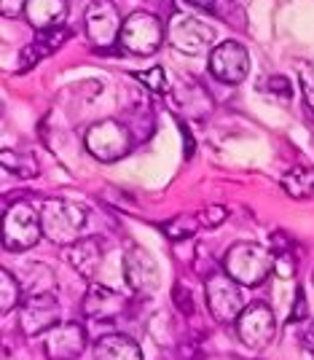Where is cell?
Masks as SVG:
<instances>
[{"mask_svg":"<svg viewBox=\"0 0 314 360\" xmlns=\"http://www.w3.org/2000/svg\"><path fill=\"white\" fill-rule=\"evenodd\" d=\"M89 207L73 199H46L41 205V226L44 237L60 248L84 240L89 231Z\"/></svg>","mask_w":314,"mask_h":360,"instance_id":"obj_1","label":"cell"},{"mask_svg":"<svg viewBox=\"0 0 314 360\" xmlns=\"http://www.w3.org/2000/svg\"><path fill=\"white\" fill-rule=\"evenodd\" d=\"M277 266V253L258 242H237L223 258V271L242 288H258L271 277Z\"/></svg>","mask_w":314,"mask_h":360,"instance_id":"obj_2","label":"cell"},{"mask_svg":"<svg viewBox=\"0 0 314 360\" xmlns=\"http://www.w3.org/2000/svg\"><path fill=\"white\" fill-rule=\"evenodd\" d=\"M44 237L41 226V210H35L27 202H16L3 207V248L19 253L30 250Z\"/></svg>","mask_w":314,"mask_h":360,"instance_id":"obj_3","label":"cell"},{"mask_svg":"<svg viewBox=\"0 0 314 360\" xmlns=\"http://www.w3.org/2000/svg\"><path fill=\"white\" fill-rule=\"evenodd\" d=\"M166 38L164 22L156 14L148 11H135L124 19L119 35V46L129 54H140V57H148L156 54Z\"/></svg>","mask_w":314,"mask_h":360,"instance_id":"obj_4","label":"cell"},{"mask_svg":"<svg viewBox=\"0 0 314 360\" xmlns=\"http://www.w3.org/2000/svg\"><path fill=\"white\" fill-rule=\"evenodd\" d=\"M166 38L169 44L175 46L183 54H191V57H199L204 51H212L215 49V41H218V30L204 22L202 16L188 14V11H178V14L169 19V30H166Z\"/></svg>","mask_w":314,"mask_h":360,"instance_id":"obj_5","label":"cell"},{"mask_svg":"<svg viewBox=\"0 0 314 360\" xmlns=\"http://www.w3.org/2000/svg\"><path fill=\"white\" fill-rule=\"evenodd\" d=\"M84 146L97 162H119L132 150V132L116 119H105L91 124L84 135Z\"/></svg>","mask_w":314,"mask_h":360,"instance_id":"obj_6","label":"cell"},{"mask_svg":"<svg viewBox=\"0 0 314 360\" xmlns=\"http://www.w3.org/2000/svg\"><path fill=\"white\" fill-rule=\"evenodd\" d=\"M204 293H207L209 315L223 326L237 323L240 315L244 312L242 285L237 280H231L225 271H212L209 277H204Z\"/></svg>","mask_w":314,"mask_h":360,"instance_id":"obj_7","label":"cell"},{"mask_svg":"<svg viewBox=\"0 0 314 360\" xmlns=\"http://www.w3.org/2000/svg\"><path fill=\"white\" fill-rule=\"evenodd\" d=\"M237 336L244 347L255 352L266 349L277 336V317L269 309L266 301H253L244 307V312L237 320Z\"/></svg>","mask_w":314,"mask_h":360,"instance_id":"obj_8","label":"cell"},{"mask_svg":"<svg viewBox=\"0 0 314 360\" xmlns=\"http://www.w3.org/2000/svg\"><path fill=\"white\" fill-rule=\"evenodd\" d=\"M121 25H124V19L119 16V8L113 6V0H91L86 14H84L86 38L94 49H113L119 44Z\"/></svg>","mask_w":314,"mask_h":360,"instance_id":"obj_9","label":"cell"},{"mask_svg":"<svg viewBox=\"0 0 314 360\" xmlns=\"http://www.w3.org/2000/svg\"><path fill=\"white\" fill-rule=\"evenodd\" d=\"M124 280L135 296H156L162 285V271L156 266V258L145 248L129 245L124 253Z\"/></svg>","mask_w":314,"mask_h":360,"instance_id":"obj_10","label":"cell"},{"mask_svg":"<svg viewBox=\"0 0 314 360\" xmlns=\"http://www.w3.org/2000/svg\"><path fill=\"white\" fill-rule=\"evenodd\" d=\"M60 299L48 293H32L19 307V330L25 336H41L48 333L54 326H60Z\"/></svg>","mask_w":314,"mask_h":360,"instance_id":"obj_11","label":"cell"},{"mask_svg":"<svg viewBox=\"0 0 314 360\" xmlns=\"http://www.w3.org/2000/svg\"><path fill=\"white\" fill-rule=\"evenodd\" d=\"M209 73L221 84L237 86L250 73V54L240 41H223L209 51Z\"/></svg>","mask_w":314,"mask_h":360,"instance_id":"obj_12","label":"cell"},{"mask_svg":"<svg viewBox=\"0 0 314 360\" xmlns=\"http://www.w3.org/2000/svg\"><path fill=\"white\" fill-rule=\"evenodd\" d=\"M86 328L81 323H60L44 333V349L48 360H78L86 349Z\"/></svg>","mask_w":314,"mask_h":360,"instance_id":"obj_13","label":"cell"},{"mask_svg":"<svg viewBox=\"0 0 314 360\" xmlns=\"http://www.w3.org/2000/svg\"><path fill=\"white\" fill-rule=\"evenodd\" d=\"M129 309V299L107 285H89L81 301V312L89 320H113Z\"/></svg>","mask_w":314,"mask_h":360,"instance_id":"obj_14","label":"cell"},{"mask_svg":"<svg viewBox=\"0 0 314 360\" xmlns=\"http://www.w3.org/2000/svg\"><path fill=\"white\" fill-rule=\"evenodd\" d=\"M103 255H105V242L100 240V237H84V240H78L65 248L67 264H70L78 274H84L86 280H91V277L97 274Z\"/></svg>","mask_w":314,"mask_h":360,"instance_id":"obj_15","label":"cell"},{"mask_svg":"<svg viewBox=\"0 0 314 360\" xmlns=\"http://www.w3.org/2000/svg\"><path fill=\"white\" fill-rule=\"evenodd\" d=\"M67 0H27L25 19L30 22L35 30H48V27H60L67 19Z\"/></svg>","mask_w":314,"mask_h":360,"instance_id":"obj_16","label":"cell"},{"mask_svg":"<svg viewBox=\"0 0 314 360\" xmlns=\"http://www.w3.org/2000/svg\"><path fill=\"white\" fill-rule=\"evenodd\" d=\"M94 360H143V352L132 336L105 333L94 342Z\"/></svg>","mask_w":314,"mask_h":360,"instance_id":"obj_17","label":"cell"},{"mask_svg":"<svg viewBox=\"0 0 314 360\" xmlns=\"http://www.w3.org/2000/svg\"><path fill=\"white\" fill-rule=\"evenodd\" d=\"M282 188L293 199H312L314 194V172L309 167H293L282 175Z\"/></svg>","mask_w":314,"mask_h":360,"instance_id":"obj_18","label":"cell"},{"mask_svg":"<svg viewBox=\"0 0 314 360\" xmlns=\"http://www.w3.org/2000/svg\"><path fill=\"white\" fill-rule=\"evenodd\" d=\"M14 307H22V283L8 269H0V315H8Z\"/></svg>","mask_w":314,"mask_h":360,"instance_id":"obj_19","label":"cell"},{"mask_svg":"<svg viewBox=\"0 0 314 360\" xmlns=\"http://www.w3.org/2000/svg\"><path fill=\"white\" fill-rule=\"evenodd\" d=\"M0 165H3V169L14 172L19 178H35L38 175V162L32 159L30 153H19V150L6 148L0 153Z\"/></svg>","mask_w":314,"mask_h":360,"instance_id":"obj_20","label":"cell"},{"mask_svg":"<svg viewBox=\"0 0 314 360\" xmlns=\"http://www.w3.org/2000/svg\"><path fill=\"white\" fill-rule=\"evenodd\" d=\"M199 215H175L172 221H166L164 226H162V231H164L166 237L172 242H183V240H191L196 234V229H199Z\"/></svg>","mask_w":314,"mask_h":360,"instance_id":"obj_21","label":"cell"},{"mask_svg":"<svg viewBox=\"0 0 314 360\" xmlns=\"http://www.w3.org/2000/svg\"><path fill=\"white\" fill-rule=\"evenodd\" d=\"M70 38V30L60 25V27H48V30H38V38H35V44L44 49V54H51V51H57L65 41Z\"/></svg>","mask_w":314,"mask_h":360,"instance_id":"obj_22","label":"cell"},{"mask_svg":"<svg viewBox=\"0 0 314 360\" xmlns=\"http://www.w3.org/2000/svg\"><path fill=\"white\" fill-rule=\"evenodd\" d=\"M180 11H204L212 16H223V3L221 0H175Z\"/></svg>","mask_w":314,"mask_h":360,"instance_id":"obj_23","label":"cell"},{"mask_svg":"<svg viewBox=\"0 0 314 360\" xmlns=\"http://www.w3.org/2000/svg\"><path fill=\"white\" fill-rule=\"evenodd\" d=\"M299 78H301V91L309 110L314 113V62H299Z\"/></svg>","mask_w":314,"mask_h":360,"instance_id":"obj_24","label":"cell"},{"mask_svg":"<svg viewBox=\"0 0 314 360\" xmlns=\"http://www.w3.org/2000/svg\"><path fill=\"white\" fill-rule=\"evenodd\" d=\"M135 78L143 84V86H148L150 91H156V94H162L166 91V73L162 68H150V70H140L135 73Z\"/></svg>","mask_w":314,"mask_h":360,"instance_id":"obj_25","label":"cell"},{"mask_svg":"<svg viewBox=\"0 0 314 360\" xmlns=\"http://www.w3.org/2000/svg\"><path fill=\"white\" fill-rule=\"evenodd\" d=\"M196 215H199V224L204 226V229H215V226H221L225 221L228 210H225V207H221V205H209V207L199 210Z\"/></svg>","mask_w":314,"mask_h":360,"instance_id":"obj_26","label":"cell"},{"mask_svg":"<svg viewBox=\"0 0 314 360\" xmlns=\"http://www.w3.org/2000/svg\"><path fill=\"white\" fill-rule=\"evenodd\" d=\"M44 57V49L38 44H30V46H25L22 49V54H19V65H16V70L19 73H25V70H30L35 62Z\"/></svg>","mask_w":314,"mask_h":360,"instance_id":"obj_27","label":"cell"},{"mask_svg":"<svg viewBox=\"0 0 314 360\" xmlns=\"http://www.w3.org/2000/svg\"><path fill=\"white\" fill-rule=\"evenodd\" d=\"M266 89H269L271 94L284 97V100H290V97H293V86H290V81H287L284 75H271L269 81H266Z\"/></svg>","mask_w":314,"mask_h":360,"instance_id":"obj_28","label":"cell"},{"mask_svg":"<svg viewBox=\"0 0 314 360\" xmlns=\"http://www.w3.org/2000/svg\"><path fill=\"white\" fill-rule=\"evenodd\" d=\"M175 304H178V309L183 315H194V296L183 288V283L175 285Z\"/></svg>","mask_w":314,"mask_h":360,"instance_id":"obj_29","label":"cell"},{"mask_svg":"<svg viewBox=\"0 0 314 360\" xmlns=\"http://www.w3.org/2000/svg\"><path fill=\"white\" fill-rule=\"evenodd\" d=\"M274 271L280 274V277H293V271H296V258H293V250H287V253H277V266Z\"/></svg>","mask_w":314,"mask_h":360,"instance_id":"obj_30","label":"cell"},{"mask_svg":"<svg viewBox=\"0 0 314 360\" xmlns=\"http://www.w3.org/2000/svg\"><path fill=\"white\" fill-rule=\"evenodd\" d=\"M27 0H0V14L3 16H19L25 14Z\"/></svg>","mask_w":314,"mask_h":360,"instance_id":"obj_31","label":"cell"},{"mask_svg":"<svg viewBox=\"0 0 314 360\" xmlns=\"http://www.w3.org/2000/svg\"><path fill=\"white\" fill-rule=\"evenodd\" d=\"M306 296H303V290H296V304H293V315H290V320H303L306 317Z\"/></svg>","mask_w":314,"mask_h":360,"instance_id":"obj_32","label":"cell"},{"mask_svg":"<svg viewBox=\"0 0 314 360\" xmlns=\"http://www.w3.org/2000/svg\"><path fill=\"white\" fill-rule=\"evenodd\" d=\"M303 347L314 355V320L309 323V328L303 330Z\"/></svg>","mask_w":314,"mask_h":360,"instance_id":"obj_33","label":"cell"},{"mask_svg":"<svg viewBox=\"0 0 314 360\" xmlns=\"http://www.w3.org/2000/svg\"><path fill=\"white\" fill-rule=\"evenodd\" d=\"M312 283H314V274H312Z\"/></svg>","mask_w":314,"mask_h":360,"instance_id":"obj_34","label":"cell"}]
</instances>
